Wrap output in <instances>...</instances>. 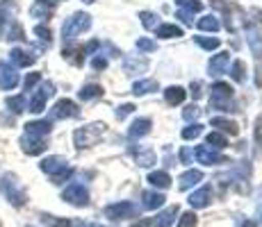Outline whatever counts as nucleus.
<instances>
[{"mask_svg":"<svg viewBox=\"0 0 262 227\" xmlns=\"http://www.w3.org/2000/svg\"><path fill=\"white\" fill-rule=\"evenodd\" d=\"M39 168H41L43 173H48L50 178H57V175H62L64 170H69L71 166H69V161L64 157H57V155H55V157H46V159H43L41 164H39Z\"/></svg>","mask_w":262,"mask_h":227,"instance_id":"nucleus-10","label":"nucleus"},{"mask_svg":"<svg viewBox=\"0 0 262 227\" xmlns=\"http://www.w3.org/2000/svg\"><path fill=\"white\" fill-rule=\"evenodd\" d=\"M255 141L258 143H262V116L258 120H255Z\"/></svg>","mask_w":262,"mask_h":227,"instance_id":"nucleus-50","label":"nucleus"},{"mask_svg":"<svg viewBox=\"0 0 262 227\" xmlns=\"http://www.w3.org/2000/svg\"><path fill=\"white\" fill-rule=\"evenodd\" d=\"M191 95H194V98L201 95V82H191Z\"/></svg>","mask_w":262,"mask_h":227,"instance_id":"nucleus-52","label":"nucleus"},{"mask_svg":"<svg viewBox=\"0 0 262 227\" xmlns=\"http://www.w3.org/2000/svg\"><path fill=\"white\" fill-rule=\"evenodd\" d=\"M201 134H203V125H199V123H194V125H189V128L183 130V139H187V141L196 139V136H201Z\"/></svg>","mask_w":262,"mask_h":227,"instance_id":"nucleus-38","label":"nucleus"},{"mask_svg":"<svg viewBox=\"0 0 262 227\" xmlns=\"http://www.w3.org/2000/svg\"><path fill=\"white\" fill-rule=\"evenodd\" d=\"M137 214H139V209H137V205H133V203H117L105 209V218H110V220L137 218Z\"/></svg>","mask_w":262,"mask_h":227,"instance_id":"nucleus-5","label":"nucleus"},{"mask_svg":"<svg viewBox=\"0 0 262 227\" xmlns=\"http://www.w3.org/2000/svg\"><path fill=\"white\" fill-rule=\"evenodd\" d=\"M185 95H187V91H185L183 87H169L167 91H164V98H167L169 105H180L185 100Z\"/></svg>","mask_w":262,"mask_h":227,"instance_id":"nucleus-28","label":"nucleus"},{"mask_svg":"<svg viewBox=\"0 0 262 227\" xmlns=\"http://www.w3.org/2000/svg\"><path fill=\"white\" fill-rule=\"evenodd\" d=\"M125 73L128 75H137V73H144L148 68V59L146 57H125Z\"/></svg>","mask_w":262,"mask_h":227,"instance_id":"nucleus-19","label":"nucleus"},{"mask_svg":"<svg viewBox=\"0 0 262 227\" xmlns=\"http://www.w3.org/2000/svg\"><path fill=\"white\" fill-rule=\"evenodd\" d=\"M144 207L146 209H158V207H162L164 205V195L162 193H158V191H144Z\"/></svg>","mask_w":262,"mask_h":227,"instance_id":"nucleus-24","label":"nucleus"},{"mask_svg":"<svg viewBox=\"0 0 262 227\" xmlns=\"http://www.w3.org/2000/svg\"><path fill=\"white\" fill-rule=\"evenodd\" d=\"M133 155H135V159H137L139 166H153L155 164V153L150 148L139 145V148H133Z\"/></svg>","mask_w":262,"mask_h":227,"instance_id":"nucleus-21","label":"nucleus"},{"mask_svg":"<svg viewBox=\"0 0 262 227\" xmlns=\"http://www.w3.org/2000/svg\"><path fill=\"white\" fill-rule=\"evenodd\" d=\"M62 198L67 200L69 205H73V207H87L89 205V191L84 189L82 184L73 182V184H69L67 189L62 191Z\"/></svg>","mask_w":262,"mask_h":227,"instance_id":"nucleus-6","label":"nucleus"},{"mask_svg":"<svg viewBox=\"0 0 262 227\" xmlns=\"http://www.w3.org/2000/svg\"><path fill=\"white\" fill-rule=\"evenodd\" d=\"M201 180H203V173H201V170H187V173L180 175V189L187 191V189H191V186L199 184Z\"/></svg>","mask_w":262,"mask_h":227,"instance_id":"nucleus-23","label":"nucleus"},{"mask_svg":"<svg viewBox=\"0 0 262 227\" xmlns=\"http://www.w3.org/2000/svg\"><path fill=\"white\" fill-rule=\"evenodd\" d=\"M148 182L153 186H158V189H169L171 186V178H169V173H164V170H155V173H150Z\"/></svg>","mask_w":262,"mask_h":227,"instance_id":"nucleus-29","label":"nucleus"},{"mask_svg":"<svg viewBox=\"0 0 262 227\" xmlns=\"http://www.w3.org/2000/svg\"><path fill=\"white\" fill-rule=\"evenodd\" d=\"M237 225L239 227H255V223H251V220H249V223H242V220H237Z\"/></svg>","mask_w":262,"mask_h":227,"instance_id":"nucleus-53","label":"nucleus"},{"mask_svg":"<svg viewBox=\"0 0 262 227\" xmlns=\"http://www.w3.org/2000/svg\"><path fill=\"white\" fill-rule=\"evenodd\" d=\"M34 62H37V57L23 48H12V53H9V64H12V66L23 68V66H32Z\"/></svg>","mask_w":262,"mask_h":227,"instance_id":"nucleus-13","label":"nucleus"},{"mask_svg":"<svg viewBox=\"0 0 262 227\" xmlns=\"http://www.w3.org/2000/svg\"><path fill=\"white\" fill-rule=\"evenodd\" d=\"M139 18H142V25L144 28H155V25H158V16H155L153 12H142L139 14Z\"/></svg>","mask_w":262,"mask_h":227,"instance_id":"nucleus-39","label":"nucleus"},{"mask_svg":"<svg viewBox=\"0 0 262 227\" xmlns=\"http://www.w3.org/2000/svg\"><path fill=\"white\" fill-rule=\"evenodd\" d=\"M137 48H139V50H144V53H153V50L158 48V43H155V41H150V39H144V37H139V41H137Z\"/></svg>","mask_w":262,"mask_h":227,"instance_id":"nucleus-43","label":"nucleus"},{"mask_svg":"<svg viewBox=\"0 0 262 227\" xmlns=\"http://www.w3.org/2000/svg\"><path fill=\"white\" fill-rule=\"evenodd\" d=\"M153 91H158V82L155 80H139L133 87L135 95H146V93H153Z\"/></svg>","mask_w":262,"mask_h":227,"instance_id":"nucleus-26","label":"nucleus"},{"mask_svg":"<svg viewBox=\"0 0 262 227\" xmlns=\"http://www.w3.org/2000/svg\"><path fill=\"white\" fill-rule=\"evenodd\" d=\"M105 132H107V125L105 123H89V125L78 128L73 132V143H75V148L78 150L92 148V145H96L100 139H103Z\"/></svg>","mask_w":262,"mask_h":227,"instance_id":"nucleus-1","label":"nucleus"},{"mask_svg":"<svg viewBox=\"0 0 262 227\" xmlns=\"http://www.w3.org/2000/svg\"><path fill=\"white\" fill-rule=\"evenodd\" d=\"M148 132H150V120L148 118H137L133 125H130L128 136L130 139H142V136H146Z\"/></svg>","mask_w":262,"mask_h":227,"instance_id":"nucleus-20","label":"nucleus"},{"mask_svg":"<svg viewBox=\"0 0 262 227\" xmlns=\"http://www.w3.org/2000/svg\"><path fill=\"white\" fill-rule=\"evenodd\" d=\"M212 128H219V130H224V132H230L233 136L239 132L237 123H233V120H228V118H212Z\"/></svg>","mask_w":262,"mask_h":227,"instance_id":"nucleus-34","label":"nucleus"},{"mask_svg":"<svg viewBox=\"0 0 262 227\" xmlns=\"http://www.w3.org/2000/svg\"><path fill=\"white\" fill-rule=\"evenodd\" d=\"M258 218H260V223H262V205H260V209H258Z\"/></svg>","mask_w":262,"mask_h":227,"instance_id":"nucleus-54","label":"nucleus"},{"mask_svg":"<svg viewBox=\"0 0 262 227\" xmlns=\"http://www.w3.org/2000/svg\"><path fill=\"white\" fill-rule=\"evenodd\" d=\"M194 155H196V159H199L201 164H205V166H216V164H226V161H228L224 155H219L216 150L208 148V145H201V148H196Z\"/></svg>","mask_w":262,"mask_h":227,"instance_id":"nucleus-12","label":"nucleus"},{"mask_svg":"<svg viewBox=\"0 0 262 227\" xmlns=\"http://www.w3.org/2000/svg\"><path fill=\"white\" fill-rule=\"evenodd\" d=\"M176 214H178V207H169V209H164L162 214H158V218H155V227H171Z\"/></svg>","mask_w":262,"mask_h":227,"instance_id":"nucleus-31","label":"nucleus"},{"mask_svg":"<svg viewBox=\"0 0 262 227\" xmlns=\"http://www.w3.org/2000/svg\"><path fill=\"white\" fill-rule=\"evenodd\" d=\"M176 14H178V18H180V21H183L185 25H191V23H194V16H191V14H185V12H176Z\"/></svg>","mask_w":262,"mask_h":227,"instance_id":"nucleus-51","label":"nucleus"},{"mask_svg":"<svg viewBox=\"0 0 262 227\" xmlns=\"http://www.w3.org/2000/svg\"><path fill=\"white\" fill-rule=\"evenodd\" d=\"M21 148L25 155H30V157H34V155H41L43 150L48 148L46 139H39V136H28L23 134L21 136Z\"/></svg>","mask_w":262,"mask_h":227,"instance_id":"nucleus-11","label":"nucleus"},{"mask_svg":"<svg viewBox=\"0 0 262 227\" xmlns=\"http://www.w3.org/2000/svg\"><path fill=\"white\" fill-rule=\"evenodd\" d=\"M133 112H135V105H130V103H128V105H121V107L117 109V118H119V120H123L125 116H130Z\"/></svg>","mask_w":262,"mask_h":227,"instance_id":"nucleus-46","label":"nucleus"},{"mask_svg":"<svg viewBox=\"0 0 262 227\" xmlns=\"http://www.w3.org/2000/svg\"><path fill=\"white\" fill-rule=\"evenodd\" d=\"M92 28V16L84 12H75L71 18H67V23L62 25V39L64 41H73L78 34L87 32Z\"/></svg>","mask_w":262,"mask_h":227,"instance_id":"nucleus-3","label":"nucleus"},{"mask_svg":"<svg viewBox=\"0 0 262 227\" xmlns=\"http://www.w3.org/2000/svg\"><path fill=\"white\" fill-rule=\"evenodd\" d=\"M210 200H212V191H210L208 186H203V189L194 191V193L189 195V205L194 207V209H205V207L210 205Z\"/></svg>","mask_w":262,"mask_h":227,"instance_id":"nucleus-16","label":"nucleus"},{"mask_svg":"<svg viewBox=\"0 0 262 227\" xmlns=\"http://www.w3.org/2000/svg\"><path fill=\"white\" fill-rule=\"evenodd\" d=\"M176 7H178V12H185V14H199L201 9H203V3L201 0H176Z\"/></svg>","mask_w":262,"mask_h":227,"instance_id":"nucleus-25","label":"nucleus"},{"mask_svg":"<svg viewBox=\"0 0 262 227\" xmlns=\"http://www.w3.org/2000/svg\"><path fill=\"white\" fill-rule=\"evenodd\" d=\"M84 3H94V0H84Z\"/></svg>","mask_w":262,"mask_h":227,"instance_id":"nucleus-55","label":"nucleus"},{"mask_svg":"<svg viewBox=\"0 0 262 227\" xmlns=\"http://www.w3.org/2000/svg\"><path fill=\"white\" fill-rule=\"evenodd\" d=\"M199 116H201V109L196 107V105H189V107H185V112H183L185 120H196Z\"/></svg>","mask_w":262,"mask_h":227,"instance_id":"nucleus-44","label":"nucleus"},{"mask_svg":"<svg viewBox=\"0 0 262 227\" xmlns=\"http://www.w3.org/2000/svg\"><path fill=\"white\" fill-rule=\"evenodd\" d=\"M41 220L48 227H71L73 225L69 218H57V216H50V214H41Z\"/></svg>","mask_w":262,"mask_h":227,"instance_id":"nucleus-36","label":"nucleus"},{"mask_svg":"<svg viewBox=\"0 0 262 227\" xmlns=\"http://www.w3.org/2000/svg\"><path fill=\"white\" fill-rule=\"evenodd\" d=\"M55 12L53 0H34L30 7V16L32 18H50Z\"/></svg>","mask_w":262,"mask_h":227,"instance_id":"nucleus-15","label":"nucleus"},{"mask_svg":"<svg viewBox=\"0 0 262 227\" xmlns=\"http://www.w3.org/2000/svg\"><path fill=\"white\" fill-rule=\"evenodd\" d=\"M191 157H194V155H191L189 148H183V150H180V161H183V164H191Z\"/></svg>","mask_w":262,"mask_h":227,"instance_id":"nucleus-49","label":"nucleus"},{"mask_svg":"<svg viewBox=\"0 0 262 227\" xmlns=\"http://www.w3.org/2000/svg\"><path fill=\"white\" fill-rule=\"evenodd\" d=\"M205 143H208V148H216V150H224L226 145H228V141L224 139L219 132H210L205 136Z\"/></svg>","mask_w":262,"mask_h":227,"instance_id":"nucleus-35","label":"nucleus"},{"mask_svg":"<svg viewBox=\"0 0 262 227\" xmlns=\"http://www.w3.org/2000/svg\"><path fill=\"white\" fill-rule=\"evenodd\" d=\"M39 80H41V73H30L28 78H25V82H23V87H25V91H30L34 87V84L39 82Z\"/></svg>","mask_w":262,"mask_h":227,"instance_id":"nucleus-45","label":"nucleus"},{"mask_svg":"<svg viewBox=\"0 0 262 227\" xmlns=\"http://www.w3.org/2000/svg\"><path fill=\"white\" fill-rule=\"evenodd\" d=\"M219 21H216V16L212 14H208V16L199 18V30H203V32H219Z\"/></svg>","mask_w":262,"mask_h":227,"instance_id":"nucleus-32","label":"nucleus"},{"mask_svg":"<svg viewBox=\"0 0 262 227\" xmlns=\"http://www.w3.org/2000/svg\"><path fill=\"white\" fill-rule=\"evenodd\" d=\"M103 93H105V91H103V87H100V84H84V87L78 91L80 100H84V103H87V100H96V98H100Z\"/></svg>","mask_w":262,"mask_h":227,"instance_id":"nucleus-22","label":"nucleus"},{"mask_svg":"<svg viewBox=\"0 0 262 227\" xmlns=\"http://www.w3.org/2000/svg\"><path fill=\"white\" fill-rule=\"evenodd\" d=\"M7 103V107H9V112H14V114H23L25 109V95H12V98H7L5 100Z\"/></svg>","mask_w":262,"mask_h":227,"instance_id":"nucleus-33","label":"nucleus"},{"mask_svg":"<svg viewBox=\"0 0 262 227\" xmlns=\"http://www.w3.org/2000/svg\"><path fill=\"white\" fill-rule=\"evenodd\" d=\"M246 41H249V48H251V53H253V57L255 59H262V37H260V32L255 28H246Z\"/></svg>","mask_w":262,"mask_h":227,"instance_id":"nucleus-17","label":"nucleus"},{"mask_svg":"<svg viewBox=\"0 0 262 227\" xmlns=\"http://www.w3.org/2000/svg\"><path fill=\"white\" fill-rule=\"evenodd\" d=\"M196 43H199L201 48H205V50H216L221 45V41L216 37H196Z\"/></svg>","mask_w":262,"mask_h":227,"instance_id":"nucleus-37","label":"nucleus"},{"mask_svg":"<svg viewBox=\"0 0 262 227\" xmlns=\"http://www.w3.org/2000/svg\"><path fill=\"white\" fill-rule=\"evenodd\" d=\"M73 175V168H69V170H64L62 175H57V178H53V184H62V182H67L69 178Z\"/></svg>","mask_w":262,"mask_h":227,"instance_id":"nucleus-48","label":"nucleus"},{"mask_svg":"<svg viewBox=\"0 0 262 227\" xmlns=\"http://www.w3.org/2000/svg\"><path fill=\"white\" fill-rule=\"evenodd\" d=\"M212 107L221 109V112H230L233 109V89L226 82H216L212 84V95H210Z\"/></svg>","mask_w":262,"mask_h":227,"instance_id":"nucleus-4","label":"nucleus"},{"mask_svg":"<svg viewBox=\"0 0 262 227\" xmlns=\"http://www.w3.org/2000/svg\"><path fill=\"white\" fill-rule=\"evenodd\" d=\"M78 116H80L78 105H75L73 100H69V98L57 100V103L53 105V109H50V118H55V120H64V118H78Z\"/></svg>","mask_w":262,"mask_h":227,"instance_id":"nucleus-7","label":"nucleus"},{"mask_svg":"<svg viewBox=\"0 0 262 227\" xmlns=\"http://www.w3.org/2000/svg\"><path fill=\"white\" fill-rule=\"evenodd\" d=\"M34 34H37V37L41 39L43 43L50 45V37H53V34H50V30L46 28V25H37V28H34Z\"/></svg>","mask_w":262,"mask_h":227,"instance_id":"nucleus-42","label":"nucleus"},{"mask_svg":"<svg viewBox=\"0 0 262 227\" xmlns=\"http://www.w3.org/2000/svg\"><path fill=\"white\" fill-rule=\"evenodd\" d=\"M158 37L160 39H178V37H183V28H178V25H160L158 28Z\"/></svg>","mask_w":262,"mask_h":227,"instance_id":"nucleus-27","label":"nucleus"},{"mask_svg":"<svg viewBox=\"0 0 262 227\" xmlns=\"http://www.w3.org/2000/svg\"><path fill=\"white\" fill-rule=\"evenodd\" d=\"M55 93V84L53 82H43L41 87L37 89V93L32 95V100H30V112L32 114H41L43 109H46V100L50 98V95Z\"/></svg>","mask_w":262,"mask_h":227,"instance_id":"nucleus-8","label":"nucleus"},{"mask_svg":"<svg viewBox=\"0 0 262 227\" xmlns=\"http://www.w3.org/2000/svg\"><path fill=\"white\" fill-rule=\"evenodd\" d=\"M92 68L94 70H105V68H107V59H105V57H96L92 62Z\"/></svg>","mask_w":262,"mask_h":227,"instance_id":"nucleus-47","label":"nucleus"},{"mask_svg":"<svg viewBox=\"0 0 262 227\" xmlns=\"http://www.w3.org/2000/svg\"><path fill=\"white\" fill-rule=\"evenodd\" d=\"M196 225V214L194 211H185L178 220V227H194Z\"/></svg>","mask_w":262,"mask_h":227,"instance_id":"nucleus-40","label":"nucleus"},{"mask_svg":"<svg viewBox=\"0 0 262 227\" xmlns=\"http://www.w3.org/2000/svg\"><path fill=\"white\" fill-rule=\"evenodd\" d=\"M50 130H53V125H50V120H30L28 125H25V134L28 136H39V139H46L50 134Z\"/></svg>","mask_w":262,"mask_h":227,"instance_id":"nucleus-14","label":"nucleus"},{"mask_svg":"<svg viewBox=\"0 0 262 227\" xmlns=\"http://www.w3.org/2000/svg\"><path fill=\"white\" fill-rule=\"evenodd\" d=\"M3 39H7V41H21V39H25V30L16 23H12L9 28H5V32H3Z\"/></svg>","mask_w":262,"mask_h":227,"instance_id":"nucleus-30","label":"nucleus"},{"mask_svg":"<svg viewBox=\"0 0 262 227\" xmlns=\"http://www.w3.org/2000/svg\"><path fill=\"white\" fill-rule=\"evenodd\" d=\"M230 64V53H216L208 64V70L210 75H221L226 70V66Z\"/></svg>","mask_w":262,"mask_h":227,"instance_id":"nucleus-18","label":"nucleus"},{"mask_svg":"<svg viewBox=\"0 0 262 227\" xmlns=\"http://www.w3.org/2000/svg\"><path fill=\"white\" fill-rule=\"evenodd\" d=\"M18 82H21V78H18L16 68L7 62H0V89L12 91V89L18 87Z\"/></svg>","mask_w":262,"mask_h":227,"instance_id":"nucleus-9","label":"nucleus"},{"mask_svg":"<svg viewBox=\"0 0 262 227\" xmlns=\"http://www.w3.org/2000/svg\"><path fill=\"white\" fill-rule=\"evenodd\" d=\"M230 75H233L235 82H244V78H246V75H244V62H235Z\"/></svg>","mask_w":262,"mask_h":227,"instance_id":"nucleus-41","label":"nucleus"},{"mask_svg":"<svg viewBox=\"0 0 262 227\" xmlns=\"http://www.w3.org/2000/svg\"><path fill=\"white\" fill-rule=\"evenodd\" d=\"M0 193H3L5 200L14 207H23L28 203V193H25L23 186L18 184V178L14 173L3 175V180H0Z\"/></svg>","mask_w":262,"mask_h":227,"instance_id":"nucleus-2","label":"nucleus"}]
</instances>
